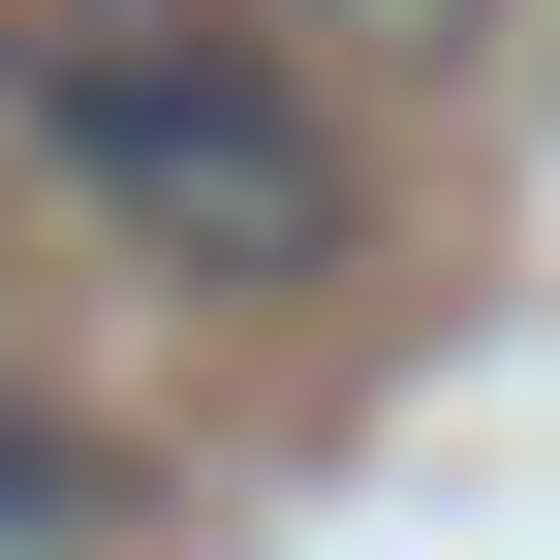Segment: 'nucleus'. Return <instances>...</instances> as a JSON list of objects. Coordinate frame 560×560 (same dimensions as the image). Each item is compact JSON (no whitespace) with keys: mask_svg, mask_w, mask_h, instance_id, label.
<instances>
[{"mask_svg":"<svg viewBox=\"0 0 560 560\" xmlns=\"http://www.w3.org/2000/svg\"><path fill=\"white\" fill-rule=\"evenodd\" d=\"M312 32H405V62H436V32H499V0H312Z\"/></svg>","mask_w":560,"mask_h":560,"instance_id":"7ed1b4c3","label":"nucleus"},{"mask_svg":"<svg viewBox=\"0 0 560 560\" xmlns=\"http://www.w3.org/2000/svg\"><path fill=\"white\" fill-rule=\"evenodd\" d=\"M0 125H32L156 280H219V312H280V280L374 249V156H342V94L249 32V0H0Z\"/></svg>","mask_w":560,"mask_h":560,"instance_id":"f257e3e1","label":"nucleus"},{"mask_svg":"<svg viewBox=\"0 0 560 560\" xmlns=\"http://www.w3.org/2000/svg\"><path fill=\"white\" fill-rule=\"evenodd\" d=\"M94 529H125V467L62 436V405H0V560H94Z\"/></svg>","mask_w":560,"mask_h":560,"instance_id":"f03ea898","label":"nucleus"}]
</instances>
